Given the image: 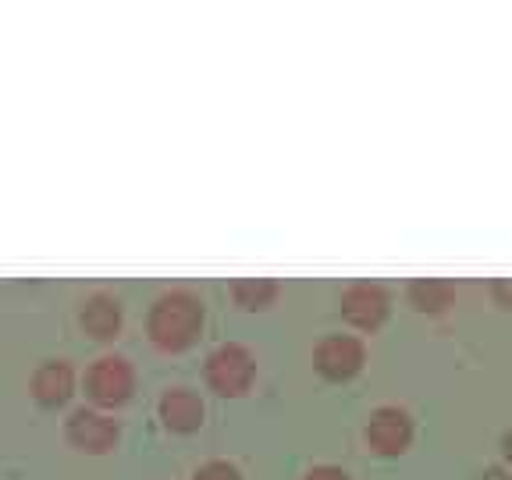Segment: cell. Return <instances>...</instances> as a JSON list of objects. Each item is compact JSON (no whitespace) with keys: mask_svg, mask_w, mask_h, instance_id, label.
Here are the masks:
<instances>
[{"mask_svg":"<svg viewBox=\"0 0 512 480\" xmlns=\"http://www.w3.org/2000/svg\"><path fill=\"white\" fill-rule=\"evenodd\" d=\"M491 296H495L498 306L512 310V278H498L495 285H491Z\"/></svg>","mask_w":512,"mask_h":480,"instance_id":"5bb4252c","label":"cell"},{"mask_svg":"<svg viewBox=\"0 0 512 480\" xmlns=\"http://www.w3.org/2000/svg\"><path fill=\"white\" fill-rule=\"evenodd\" d=\"M388 310H392V299L374 281H360V285H349L342 292V317L352 328L377 331L388 320Z\"/></svg>","mask_w":512,"mask_h":480,"instance_id":"5b68a950","label":"cell"},{"mask_svg":"<svg viewBox=\"0 0 512 480\" xmlns=\"http://www.w3.org/2000/svg\"><path fill=\"white\" fill-rule=\"evenodd\" d=\"M452 299H456V288H452V281H445V278H420L409 285V303H413L420 313L448 310Z\"/></svg>","mask_w":512,"mask_h":480,"instance_id":"8fae6325","label":"cell"},{"mask_svg":"<svg viewBox=\"0 0 512 480\" xmlns=\"http://www.w3.org/2000/svg\"><path fill=\"white\" fill-rule=\"evenodd\" d=\"M132 388H136V374L121 356H100L86 374V392L96 406H121V402H128Z\"/></svg>","mask_w":512,"mask_h":480,"instance_id":"3957f363","label":"cell"},{"mask_svg":"<svg viewBox=\"0 0 512 480\" xmlns=\"http://www.w3.org/2000/svg\"><path fill=\"white\" fill-rule=\"evenodd\" d=\"M278 299V285L271 278H242L235 281V303L242 310H267Z\"/></svg>","mask_w":512,"mask_h":480,"instance_id":"7c38bea8","label":"cell"},{"mask_svg":"<svg viewBox=\"0 0 512 480\" xmlns=\"http://www.w3.org/2000/svg\"><path fill=\"white\" fill-rule=\"evenodd\" d=\"M192 480H242V477L232 463H224V459H210V463H203L200 470H196V477Z\"/></svg>","mask_w":512,"mask_h":480,"instance_id":"4fadbf2b","label":"cell"},{"mask_svg":"<svg viewBox=\"0 0 512 480\" xmlns=\"http://www.w3.org/2000/svg\"><path fill=\"white\" fill-rule=\"evenodd\" d=\"M484 480H505V473L502 470H488V473H484Z\"/></svg>","mask_w":512,"mask_h":480,"instance_id":"e0dca14e","label":"cell"},{"mask_svg":"<svg viewBox=\"0 0 512 480\" xmlns=\"http://www.w3.org/2000/svg\"><path fill=\"white\" fill-rule=\"evenodd\" d=\"M253 377H256V360H253V352H249L246 345L228 342V345H221V349L210 352L207 384L214 388L217 395H228V399H235V395H246L249 384H253Z\"/></svg>","mask_w":512,"mask_h":480,"instance_id":"7a4b0ae2","label":"cell"},{"mask_svg":"<svg viewBox=\"0 0 512 480\" xmlns=\"http://www.w3.org/2000/svg\"><path fill=\"white\" fill-rule=\"evenodd\" d=\"M502 452H505V459H509V463H512V427L502 434Z\"/></svg>","mask_w":512,"mask_h":480,"instance_id":"2e32d148","label":"cell"},{"mask_svg":"<svg viewBox=\"0 0 512 480\" xmlns=\"http://www.w3.org/2000/svg\"><path fill=\"white\" fill-rule=\"evenodd\" d=\"M160 420H164L168 431H178V434L200 431V424H203L200 395L189 392V388H171V392H164V399H160Z\"/></svg>","mask_w":512,"mask_h":480,"instance_id":"ba28073f","label":"cell"},{"mask_svg":"<svg viewBox=\"0 0 512 480\" xmlns=\"http://www.w3.org/2000/svg\"><path fill=\"white\" fill-rule=\"evenodd\" d=\"M82 328H86V335H93L96 342H111L114 335L121 331V303L111 296H89L86 303H82Z\"/></svg>","mask_w":512,"mask_h":480,"instance_id":"30bf717a","label":"cell"},{"mask_svg":"<svg viewBox=\"0 0 512 480\" xmlns=\"http://www.w3.org/2000/svg\"><path fill=\"white\" fill-rule=\"evenodd\" d=\"M118 434L121 431L111 416L93 413V409H79V413H72V420H68V441H72L75 448H82V452H89V456L111 452V448L118 445Z\"/></svg>","mask_w":512,"mask_h":480,"instance_id":"52a82bcc","label":"cell"},{"mask_svg":"<svg viewBox=\"0 0 512 480\" xmlns=\"http://www.w3.org/2000/svg\"><path fill=\"white\" fill-rule=\"evenodd\" d=\"M367 363V349H363L360 338L352 335H328L320 338L317 352H313V367L328 381H349L356 377Z\"/></svg>","mask_w":512,"mask_h":480,"instance_id":"277c9868","label":"cell"},{"mask_svg":"<svg viewBox=\"0 0 512 480\" xmlns=\"http://www.w3.org/2000/svg\"><path fill=\"white\" fill-rule=\"evenodd\" d=\"M72 392H75V374L68 363L50 360L32 374V395H36V402H43V406H61V402H68Z\"/></svg>","mask_w":512,"mask_h":480,"instance_id":"9c48e42d","label":"cell"},{"mask_svg":"<svg viewBox=\"0 0 512 480\" xmlns=\"http://www.w3.org/2000/svg\"><path fill=\"white\" fill-rule=\"evenodd\" d=\"M303 480H349V473L338 470V466H313Z\"/></svg>","mask_w":512,"mask_h":480,"instance_id":"9a60e30c","label":"cell"},{"mask_svg":"<svg viewBox=\"0 0 512 480\" xmlns=\"http://www.w3.org/2000/svg\"><path fill=\"white\" fill-rule=\"evenodd\" d=\"M367 441L377 456H402L409 448V441H413V420L399 406L374 409L367 424Z\"/></svg>","mask_w":512,"mask_h":480,"instance_id":"8992f818","label":"cell"},{"mask_svg":"<svg viewBox=\"0 0 512 480\" xmlns=\"http://www.w3.org/2000/svg\"><path fill=\"white\" fill-rule=\"evenodd\" d=\"M146 331H150L157 349H189L203 331V303L196 296H189V292H168V296H160L150 306Z\"/></svg>","mask_w":512,"mask_h":480,"instance_id":"6da1fadb","label":"cell"}]
</instances>
